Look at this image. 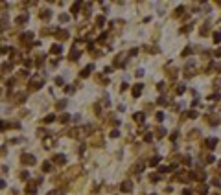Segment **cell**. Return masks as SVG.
Here are the masks:
<instances>
[{
    "label": "cell",
    "instance_id": "6da1fadb",
    "mask_svg": "<svg viewBox=\"0 0 221 195\" xmlns=\"http://www.w3.org/2000/svg\"><path fill=\"white\" fill-rule=\"evenodd\" d=\"M20 162L24 164V166H33L35 162H37V158H35L33 155H29V153H24L20 157Z\"/></svg>",
    "mask_w": 221,
    "mask_h": 195
},
{
    "label": "cell",
    "instance_id": "7a4b0ae2",
    "mask_svg": "<svg viewBox=\"0 0 221 195\" xmlns=\"http://www.w3.org/2000/svg\"><path fill=\"white\" fill-rule=\"evenodd\" d=\"M39 88H42V81H41V79H37V77H33L31 81H29V85H28V90L29 92H35V90H39Z\"/></svg>",
    "mask_w": 221,
    "mask_h": 195
},
{
    "label": "cell",
    "instance_id": "3957f363",
    "mask_svg": "<svg viewBox=\"0 0 221 195\" xmlns=\"http://www.w3.org/2000/svg\"><path fill=\"white\" fill-rule=\"evenodd\" d=\"M192 75H195V63L190 61L184 66V77H192Z\"/></svg>",
    "mask_w": 221,
    "mask_h": 195
},
{
    "label": "cell",
    "instance_id": "277c9868",
    "mask_svg": "<svg viewBox=\"0 0 221 195\" xmlns=\"http://www.w3.org/2000/svg\"><path fill=\"white\" fill-rule=\"evenodd\" d=\"M120 190L124 191V193H131V191H133V182H131V180H124V182L120 184Z\"/></svg>",
    "mask_w": 221,
    "mask_h": 195
},
{
    "label": "cell",
    "instance_id": "5b68a950",
    "mask_svg": "<svg viewBox=\"0 0 221 195\" xmlns=\"http://www.w3.org/2000/svg\"><path fill=\"white\" fill-rule=\"evenodd\" d=\"M55 39H59V41H65V39H68V31L67 29H61V28H57V31H55Z\"/></svg>",
    "mask_w": 221,
    "mask_h": 195
},
{
    "label": "cell",
    "instance_id": "8992f818",
    "mask_svg": "<svg viewBox=\"0 0 221 195\" xmlns=\"http://www.w3.org/2000/svg\"><path fill=\"white\" fill-rule=\"evenodd\" d=\"M52 160H54L57 166H63V164H67V157H65V155H54V157H52Z\"/></svg>",
    "mask_w": 221,
    "mask_h": 195
},
{
    "label": "cell",
    "instance_id": "52a82bcc",
    "mask_svg": "<svg viewBox=\"0 0 221 195\" xmlns=\"http://www.w3.org/2000/svg\"><path fill=\"white\" fill-rule=\"evenodd\" d=\"M41 182V178H37V180H35V182H29L28 186H26V191H28V193H35V191H37V184Z\"/></svg>",
    "mask_w": 221,
    "mask_h": 195
},
{
    "label": "cell",
    "instance_id": "ba28073f",
    "mask_svg": "<svg viewBox=\"0 0 221 195\" xmlns=\"http://www.w3.org/2000/svg\"><path fill=\"white\" fill-rule=\"evenodd\" d=\"M204 145H206L208 149H216V145H217V138H206V140H204Z\"/></svg>",
    "mask_w": 221,
    "mask_h": 195
},
{
    "label": "cell",
    "instance_id": "9c48e42d",
    "mask_svg": "<svg viewBox=\"0 0 221 195\" xmlns=\"http://www.w3.org/2000/svg\"><path fill=\"white\" fill-rule=\"evenodd\" d=\"M210 26H212V22H210V20H206V22L203 24V28L199 29V33H201V35H208V31H210Z\"/></svg>",
    "mask_w": 221,
    "mask_h": 195
},
{
    "label": "cell",
    "instance_id": "30bf717a",
    "mask_svg": "<svg viewBox=\"0 0 221 195\" xmlns=\"http://www.w3.org/2000/svg\"><path fill=\"white\" fill-rule=\"evenodd\" d=\"M31 39H33V33H31V31L20 35V42H26V44H29V41H31Z\"/></svg>",
    "mask_w": 221,
    "mask_h": 195
},
{
    "label": "cell",
    "instance_id": "8fae6325",
    "mask_svg": "<svg viewBox=\"0 0 221 195\" xmlns=\"http://www.w3.org/2000/svg\"><path fill=\"white\" fill-rule=\"evenodd\" d=\"M39 17H41L42 20H48V19H52V9H42V11L39 13Z\"/></svg>",
    "mask_w": 221,
    "mask_h": 195
},
{
    "label": "cell",
    "instance_id": "7c38bea8",
    "mask_svg": "<svg viewBox=\"0 0 221 195\" xmlns=\"http://www.w3.org/2000/svg\"><path fill=\"white\" fill-rule=\"evenodd\" d=\"M144 169V164H142V162H136V164H135V166H131V173H140V171Z\"/></svg>",
    "mask_w": 221,
    "mask_h": 195
},
{
    "label": "cell",
    "instance_id": "4fadbf2b",
    "mask_svg": "<svg viewBox=\"0 0 221 195\" xmlns=\"http://www.w3.org/2000/svg\"><path fill=\"white\" fill-rule=\"evenodd\" d=\"M61 52H63L61 44H52V46H50V54H54V55H59Z\"/></svg>",
    "mask_w": 221,
    "mask_h": 195
},
{
    "label": "cell",
    "instance_id": "5bb4252c",
    "mask_svg": "<svg viewBox=\"0 0 221 195\" xmlns=\"http://www.w3.org/2000/svg\"><path fill=\"white\" fill-rule=\"evenodd\" d=\"M142 88H144V87H142V83H136V85H135V87H133V98H138V96H140Z\"/></svg>",
    "mask_w": 221,
    "mask_h": 195
},
{
    "label": "cell",
    "instance_id": "9a60e30c",
    "mask_svg": "<svg viewBox=\"0 0 221 195\" xmlns=\"http://www.w3.org/2000/svg\"><path fill=\"white\" fill-rule=\"evenodd\" d=\"M92 68H94V66H92V65H88V66H85V70H81V74H79V75H81V77H83V79H85V77H88V75H90V72H92Z\"/></svg>",
    "mask_w": 221,
    "mask_h": 195
},
{
    "label": "cell",
    "instance_id": "2e32d148",
    "mask_svg": "<svg viewBox=\"0 0 221 195\" xmlns=\"http://www.w3.org/2000/svg\"><path fill=\"white\" fill-rule=\"evenodd\" d=\"M41 169L44 171V173H50L52 171V162L50 160H46V162H42V166H41Z\"/></svg>",
    "mask_w": 221,
    "mask_h": 195
},
{
    "label": "cell",
    "instance_id": "e0dca14e",
    "mask_svg": "<svg viewBox=\"0 0 221 195\" xmlns=\"http://www.w3.org/2000/svg\"><path fill=\"white\" fill-rule=\"evenodd\" d=\"M24 101H26V94L19 92V94L15 96V100H13V103H24Z\"/></svg>",
    "mask_w": 221,
    "mask_h": 195
},
{
    "label": "cell",
    "instance_id": "ac0fdd59",
    "mask_svg": "<svg viewBox=\"0 0 221 195\" xmlns=\"http://www.w3.org/2000/svg\"><path fill=\"white\" fill-rule=\"evenodd\" d=\"M197 191H199V195H206L208 193V186H206V184H199V186H197Z\"/></svg>",
    "mask_w": 221,
    "mask_h": 195
},
{
    "label": "cell",
    "instance_id": "d6986e66",
    "mask_svg": "<svg viewBox=\"0 0 221 195\" xmlns=\"http://www.w3.org/2000/svg\"><path fill=\"white\" fill-rule=\"evenodd\" d=\"M26 20H28V13H22V15H19V17H17V20H15V22H17V24H24Z\"/></svg>",
    "mask_w": 221,
    "mask_h": 195
},
{
    "label": "cell",
    "instance_id": "ffe728a7",
    "mask_svg": "<svg viewBox=\"0 0 221 195\" xmlns=\"http://www.w3.org/2000/svg\"><path fill=\"white\" fill-rule=\"evenodd\" d=\"M103 24H105V17L103 15H98L96 17V26L98 28H103Z\"/></svg>",
    "mask_w": 221,
    "mask_h": 195
},
{
    "label": "cell",
    "instance_id": "44dd1931",
    "mask_svg": "<svg viewBox=\"0 0 221 195\" xmlns=\"http://www.w3.org/2000/svg\"><path fill=\"white\" fill-rule=\"evenodd\" d=\"M11 70H13V65H11V63H4V65H2V74L11 72Z\"/></svg>",
    "mask_w": 221,
    "mask_h": 195
},
{
    "label": "cell",
    "instance_id": "7402d4cb",
    "mask_svg": "<svg viewBox=\"0 0 221 195\" xmlns=\"http://www.w3.org/2000/svg\"><path fill=\"white\" fill-rule=\"evenodd\" d=\"M212 39H214V42H216V44H219V42H221V31H214V33H212Z\"/></svg>",
    "mask_w": 221,
    "mask_h": 195
},
{
    "label": "cell",
    "instance_id": "603a6c76",
    "mask_svg": "<svg viewBox=\"0 0 221 195\" xmlns=\"http://www.w3.org/2000/svg\"><path fill=\"white\" fill-rule=\"evenodd\" d=\"M79 8H81V2H76V4L72 6V9H70L72 15H77V13H79Z\"/></svg>",
    "mask_w": 221,
    "mask_h": 195
},
{
    "label": "cell",
    "instance_id": "cb8c5ba5",
    "mask_svg": "<svg viewBox=\"0 0 221 195\" xmlns=\"http://www.w3.org/2000/svg\"><path fill=\"white\" fill-rule=\"evenodd\" d=\"M144 112H136V114H135V121H138V123H142V121H144Z\"/></svg>",
    "mask_w": 221,
    "mask_h": 195
},
{
    "label": "cell",
    "instance_id": "d4e9b609",
    "mask_svg": "<svg viewBox=\"0 0 221 195\" xmlns=\"http://www.w3.org/2000/svg\"><path fill=\"white\" fill-rule=\"evenodd\" d=\"M77 57H79V52L76 50V48H72V52H70V61H76Z\"/></svg>",
    "mask_w": 221,
    "mask_h": 195
},
{
    "label": "cell",
    "instance_id": "484cf974",
    "mask_svg": "<svg viewBox=\"0 0 221 195\" xmlns=\"http://www.w3.org/2000/svg\"><path fill=\"white\" fill-rule=\"evenodd\" d=\"M192 28H193V22H190L188 26H183V28H181V33H188V31H190Z\"/></svg>",
    "mask_w": 221,
    "mask_h": 195
},
{
    "label": "cell",
    "instance_id": "4316f807",
    "mask_svg": "<svg viewBox=\"0 0 221 195\" xmlns=\"http://www.w3.org/2000/svg\"><path fill=\"white\" fill-rule=\"evenodd\" d=\"M67 107V100H61V101H57V103H55V109H59V111H61V109H65Z\"/></svg>",
    "mask_w": 221,
    "mask_h": 195
},
{
    "label": "cell",
    "instance_id": "83f0119b",
    "mask_svg": "<svg viewBox=\"0 0 221 195\" xmlns=\"http://www.w3.org/2000/svg\"><path fill=\"white\" fill-rule=\"evenodd\" d=\"M92 145H98V147H101V145H103V142H101V136H100V134H98V136L94 138V142H92Z\"/></svg>",
    "mask_w": 221,
    "mask_h": 195
},
{
    "label": "cell",
    "instance_id": "f1b7e54d",
    "mask_svg": "<svg viewBox=\"0 0 221 195\" xmlns=\"http://www.w3.org/2000/svg\"><path fill=\"white\" fill-rule=\"evenodd\" d=\"M54 120H55V114H48V116H44V120H42V121H44V123H52Z\"/></svg>",
    "mask_w": 221,
    "mask_h": 195
},
{
    "label": "cell",
    "instance_id": "f546056e",
    "mask_svg": "<svg viewBox=\"0 0 221 195\" xmlns=\"http://www.w3.org/2000/svg\"><path fill=\"white\" fill-rule=\"evenodd\" d=\"M184 90H186V87H184V85H177V88H175V94H184Z\"/></svg>",
    "mask_w": 221,
    "mask_h": 195
},
{
    "label": "cell",
    "instance_id": "4dcf8cb0",
    "mask_svg": "<svg viewBox=\"0 0 221 195\" xmlns=\"http://www.w3.org/2000/svg\"><path fill=\"white\" fill-rule=\"evenodd\" d=\"M70 20V17H68L67 13H61V15H59V22H68Z\"/></svg>",
    "mask_w": 221,
    "mask_h": 195
},
{
    "label": "cell",
    "instance_id": "1f68e13d",
    "mask_svg": "<svg viewBox=\"0 0 221 195\" xmlns=\"http://www.w3.org/2000/svg\"><path fill=\"white\" fill-rule=\"evenodd\" d=\"M166 74L170 75L171 79H173V77H175V75H177V70H175V68H168V70H166Z\"/></svg>",
    "mask_w": 221,
    "mask_h": 195
},
{
    "label": "cell",
    "instance_id": "d6a6232c",
    "mask_svg": "<svg viewBox=\"0 0 221 195\" xmlns=\"http://www.w3.org/2000/svg\"><path fill=\"white\" fill-rule=\"evenodd\" d=\"M164 134H166V129H164V127H157V136L162 138Z\"/></svg>",
    "mask_w": 221,
    "mask_h": 195
},
{
    "label": "cell",
    "instance_id": "836d02e7",
    "mask_svg": "<svg viewBox=\"0 0 221 195\" xmlns=\"http://www.w3.org/2000/svg\"><path fill=\"white\" fill-rule=\"evenodd\" d=\"M42 61H44V54H41V55H37V57H35V65H42Z\"/></svg>",
    "mask_w": 221,
    "mask_h": 195
},
{
    "label": "cell",
    "instance_id": "e575fe53",
    "mask_svg": "<svg viewBox=\"0 0 221 195\" xmlns=\"http://www.w3.org/2000/svg\"><path fill=\"white\" fill-rule=\"evenodd\" d=\"M208 100H210V101H219V100H221V94H219V92H216V94L210 96Z\"/></svg>",
    "mask_w": 221,
    "mask_h": 195
},
{
    "label": "cell",
    "instance_id": "d590c367",
    "mask_svg": "<svg viewBox=\"0 0 221 195\" xmlns=\"http://www.w3.org/2000/svg\"><path fill=\"white\" fill-rule=\"evenodd\" d=\"M190 54H192V48H190V46H186V48L183 50V54H181V55H183V57H188Z\"/></svg>",
    "mask_w": 221,
    "mask_h": 195
},
{
    "label": "cell",
    "instance_id": "8d00e7d4",
    "mask_svg": "<svg viewBox=\"0 0 221 195\" xmlns=\"http://www.w3.org/2000/svg\"><path fill=\"white\" fill-rule=\"evenodd\" d=\"M159 162H160V157H153V158L149 160V164H151V166H157Z\"/></svg>",
    "mask_w": 221,
    "mask_h": 195
},
{
    "label": "cell",
    "instance_id": "74e56055",
    "mask_svg": "<svg viewBox=\"0 0 221 195\" xmlns=\"http://www.w3.org/2000/svg\"><path fill=\"white\" fill-rule=\"evenodd\" d=\"M199 114H197V111H188V114H186V118H197Z\"/></svg>",
    "mask_w": 221,
    "mask_h": 195
},
{
    "label": "cell",
    "instance_id": "f35d334b",
    "mask_svg": "<svg viewBox=\"0 0 221 195\" xmlns=\"http://www.w3.org/2000/svg\"><path fill=\"white\" fill-rule=\"evenodd\" d=\"M157 103H159V105H168V100L164 98V96H160L159 100H157Z\"/></svg>",
    "mask_w": 221,
    "mask_h": 195
},
{
    "label": "cell",
    "instance_id": "ab89813d",
    "mask_svg": "<svg viewBox=\"0 0 221 195\" xmlns=\"http://www.w3.org/2000/svg\"><path fill=\"white\" fill-rule=\"evenodd\" d=\"M68 120H70V116H68V114H63V116L59 118V121H61V123H67Z\"/></svg>",
    "mask_w": 221,
    "mask_h": 195
},
{
    "label": "cell",
    "instance_id": "60d3db41",
    "mask_svg": "<svg viewBox=\"0 0 221 195\" xmlns=\"http://www.w3.org/2000/svg\"><path fill=\"white\" fill-rule=\"evenodd\" d=\"M204 162H206V164H212V162H216V158H214L212 155H206V158H204Z\"/></svg>",
    "mask_w": 221,
    "mask_h": 195
},
{
    "label": "cell",
    "instance_id": "b9f144b4",
    "mask_svg": "<svg viewBox=\"0 0 221 195\" xmlns=\"http://www.w3.org/2000/svg\"><path fill=\"white\" fill-rule=\"evenodd\" d=\"M151 140H153V134H149V133L144 134V142H151Z\"/></svg>",
    "mask_w": 221,
    "mask_h": 195
},
{
    "label": "cell",
    "instance_id": "7bdbcfd3",
    "mask_svg": "<svg viewBox=\"0 0 221 195\" xmlns=\"http://www.w3.org/2000/svg\"><path fill=\"white\" fill-rule=\"evenodd\" d=\"M20 178H22V180H28V178H29V173H28V171H22V173H20Z\"/></svg>",
    "mask_w": 221,
    "mask_h": 195
},
{
    "label": "cell",
    "instance_id": "ee69618b",
    "mask_svg": "<svg viewBox=\"0 0 221 195\" xmlns=\"http://www.w3.org/2000/svg\"><path fill=\"white\" fill-rule=\"evenodd\" d=\"M159 178H160V177H159V175H155V173H153V175H149V180H151V182H157Z\"/></svg>",
    "mask_w": 221,
    "mask_h": 195
},
{
    "label": "cell",
    "instance_id": "f6af8a7d",
    "mask_svg": "<svg viewBox=\"0 0 221 195\" xmlns=\"http://www.w3.org/2000/svg\"><path fill=\"white\" fill-rule=\"evenodd\" d=\"M155 118H157V121H162L164 120V114H162V112H157V116H155Z\"/></svg>",
    "mask_w": 221,
    "mask_h": 195
},
{
    "label": "cell",
    "instance_id": "bcb514c9",
    "mask_svg": "<svg viewBox=\"0 0 221 195\" xmlns=\"http://www.w3.org/2000/svg\"><path fill=\"white\" fill-rule=\"evenodd\" d=\"M61 191H63V190H54V191H50L48 195H61Z\"/></svg>",
    "mask_w": 221,
    "mask_h": 195
},
{
    "label": "cell",
    "instance_id": "7dc6e473",
    "mask_svg": "<svg viewBox=\"0 0 221 195\" xmlns=\"http://www.w3.org/2000/svg\"><path fill=\"white\" fill-rule=\"evenodd\" d=\"M111 136H113V138H116V136H120V133H118L116 129H114V131H111Z\"/></svg>",
    "mask_w": 221,
    "mask_h": 195
},
{
    "label": "cell",
    "instance_id": "c3c4849f",
    "mask_svg": "<svg viewBox=\"0 0 221 195\" xmlns=\"http://www.w3.org/2000/svg\"><path fill=\"white\" fill-rule=\"evenodd\" d=\"M183 162H184V164H192V158H190V157H184Z\"/></svg>",
    "mask_w": 221,
    "mask_h": 195
},
{
    "label": "cell",
    "instance_id": "681fc988",
    "mask_svg": "<svg viewBox=\"0 0 221 195\" xmlns=\"http://www.w3.org/2000/svg\"><path fill=\"white\" fill-rule=\"evenodd\" d=\"M24 66H26V68L31 66V61H29V59H26V61H24Z\"/></svg>",
    "mask_w": 221,
    "mask_h": 195
},
{
    "label": "cell",
    "instance_id": "f907efd6",
    "mask_svg": "<svg viewBox=\"0 0 221 195\" xmlns=\"http://www.w3.org/2000/svg\"><path fill=\"white\" fill-rule=\"evenodd\" d=\"M177 136H179V133H173V134L170 136V140H171V142H173V140H177Z\"/></svg>",
    "mask_w": 221,
    "mask_h": 195
},
{
    "label": "cell",
    "instance_id": "816d5d0a",
    "mask_svg": "<svg viewBox=\"0 0 221 195\" xmlns=\"http://www.w3.org/2000/svg\"><path fill=\"white\" fill-rule=\"evenodd\" d=\"M55 83H57L59 87H61V85H63V77H55Z\"/></svg>",
    "mask_w": 221,
    "mask_h": 195
},
{
    "label": "cell",
    "instance_id": "f5cc1de1",
    "mask_svg": "<svg viewBox=\"0 0 221 195\" xmlns=\"http://www.w3.org/2000/svg\"><path fill=\"white\" fill-rule=\"evenodd\" d=\"M183 11H184V8H183V6H181V8H177V11H175V15H181V13H183Z\"/></svg>",
    "mask_w": 221,
    "mask_h": 195
},
{
    "label": "cell",
    "instance_id": "db71d44e",
    "mask_svg": "<svg viewBox=\"0 0 221 195\" xmlns=\"http://www.w3.org/2000/svg\"><path fill=\"white\" fill-rule=\"evenodd\" d=\"M164 87H166V85H164V83H159V85H157V88H159V90H160V92H162V90H164Z\"/></svg>",
    "mask_w": 221,
    "mask_h": 195
},
{
    "label": "cell",
    "instance_id": "11a10c76",
    "mask_svg": "<svg viewBox=\"0 0 221 195\" xmlns=\"http://www.w3.org/2000/svg\"><path fill=\"white\" fill-rule=\"evenodd\" d=\"M214 55H216V57H221V48H217V50L214 52Z\"/></svg>",
    "mask_w": 221,
    "mask_h": 195
},
{
    "label": "cell",
    "instance_id": "9f6ffc18",
    "mask_svg": "<svg viewBox=\"0 0 221 195\" xmlns=\"http://www.w3.org/2000/svg\"><path fill=\"white\" fill-rule=\"evenodd\" d=\"M127 87H129V85H127V83H124V85L120 87V90H122V92H124V90H127Z\"/></svg>",
    "mask_w": 221,
    "mask_h": 195
},
{
    "label": "cell",
    "instance_id": "6f0895ef",
    "mask_svg": "<svg viewBox=\"0 0 221 195\" xmlns=\"http://www.w3.org/2000/svg\"><path fill=\"white\" fill-rule=\"evenodd\" d=\"M183 195H192V190H184V191H183Z\"/></svg>",
    "mask_w": 221,
    "mask_h": 195
},
{
    "label": "cell",
    "instance_id": "680465c9",
    "mask_svg": "<svg viewBox=\"0 0 221 195\" xmlns=\"http://www.w3.org/2000/svg\"><path fill=\"white\" fill-rule=\"evenodd\" d=\"M212 195H221V193H212Z\"/></svg>",
    "mask_w": 221,
    "mask_h": 195
},
{
    "label": "cell",
    "instance_id": "91938a15",
    "mask_svg": "<svg viewBox=\"0 0 221 195\" xmlns=\"http://www.w3.org/2000/svg\"><path fill=\"white\" fill-rule=\"evenodd\" d=\"M219 167H221V160H219Z\"/></svg>",
    "mask_w": 221,
    "mask_h": 195
},
{
    "label": "cell",
    "instance_id": "94428289",
    "mask_svg": "<svg viewBox=\"0 0 221 195\" xmlns=\"http://www.w3.org/2000/svg\"><path fill=\"white\" fill-rule=\"evenodd\" d=\"M153 195H155V193H153Z\"/></svg>",
    "mask_w": 221,
    "mask_h": 195
}]
</instances>
